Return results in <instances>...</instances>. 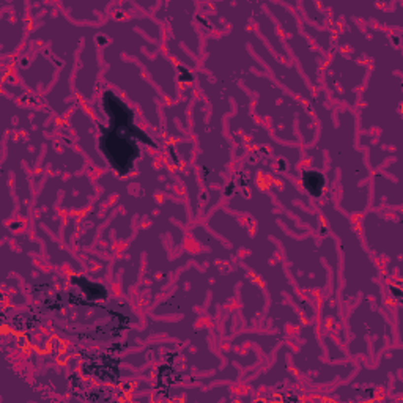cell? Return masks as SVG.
<instances>
[{
  "instance_id": "1",
  "label": "cell",
  "mask_w": 403,
  "mask_h": 403,
  "mask_svg": "<svg viewBox=\"0 0 403 403\" xmlns=\"http://www.w3.org/2000/svg\"><path fill=\"white\" fill-rule=\"evenodd\" d=\"M305 176H307L309 180H312V183H310V181H304V183H305V188L309 189L310 194L318 196L320 192H321V188H323V178H321V175H320V173H313V172H310V173H307Z\"/></svg>"
}]
</instances>
